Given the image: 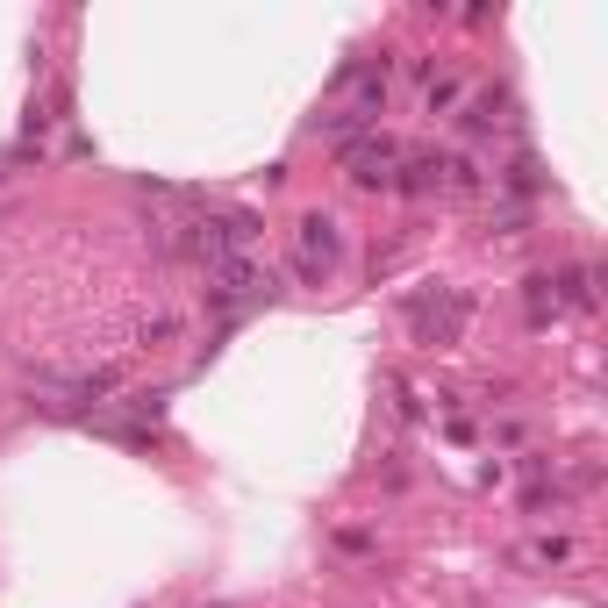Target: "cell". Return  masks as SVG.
Returning <instances> with one entry per match:
<instances>
[{
    "mask_svg": "<svg viewBox=\"0 0 608 608\" xmlns=\"http://www.w3.org/2000/svg\"><path fill=\"white\" fill-rule=\"evenodd\" d=\"M272 294V272L258 265V251H230V258H216V265H208V301H216V308H251V301H265Z\"/></svg>",
    "mask_w": 608,
    "mask_h": 608,
    "instance_id": "6da1fadb",
    "label": "cell"
},
{
    "mask_svg": "<svg viewBox=\"0 0 608 608\" xmlns=\"http://www.w3.org/2000/svg\"><path fill=\"white\" fill-rule=\"evenodd\" d=\"M344 172L358 179V187H394V172H401V144L379 129H365L358 144H344Z\"/></svg>",
    "mask_w": 608,
    "mask_h": 608,
    "instance_id": "7a4b0ae2",
    "label": "cell"
},
{
    "mask_svg": "<svg viewBox=\"0 0 608 608\" xmlns=\"http://www.w3.org/2000/svg\"><path fill=\"white\" fill-rule=\"evenodd\" d=\"M337 251H344V237H337L329 216H308L294 230V272L301 280H329V272H337Z\"/></svg>",
    "mask_w": 608,
    "mask_h": 608,
    "instance_id": "3957f363",
    "label": "cell"
},
{
    "mask_svg": "<svg viewBox=\"0 0 608 608\" xmlns=\"http://www.w3.org/2000/svg\"><path fill=\"white\" fill-rule=\"evenodd\" d=\"M408 329H416L422 344H459L465 301L459 294H416V301H408Z\"/></svg>",
    "mask_w": 608,
    "mask_h": 608,
    "instance_id": "277c9868",
    "label": "cell"
},
{
    "mask_svg": "<svg viewBox=\"0 0 608 608\" xmlns=\"http://www.w3.org/2000/svg\"><path fill=\"white\" fill-rule=\"evenodd\" d=\"M394 187H408V193H437V187H444V158H437V150L408 158L401 172H394Z\"/></svg>",
    "mask_w": 608,
    "mask_h": 608,
    "instance_id": "5b68a950",
    "label": "cell"
},
{
    "mask_svg": "<svg viewBox=\"0 0 608 608\" xmlns=\"http://www.w3.org/2000/svg\"><path fill=\"white\" fill-rule=\"evenodd\" d=\"M509 122V94H480L473 108H465V136H486V129H501Z\"/></svg>",
    "mask_w": 608,
    "mask_h": 608,
    "instance_id": "8992f818",
    "label": "cell"
},
{
    "mask_svg": "<svg viewBox=\"0 0 608 608\" xmlns=\"http://www.w3.org/2000/svg\"><path fill=\"white\" fill-rule=\"evenodd\" d=\"M558 286H566L558 301H573V308H595V272H587V265H573V272H566Z\"/></svg>",
    "mask_w": 608,
    "mask_h": 608,
    "instance_id": "52a82bcc",
    "label": "cell"
},
{
    "mask_svg": "<svg viewBox=\"0 0 608 608\" xmlns=\"http://www.w3.org/2000/svg\"><path fill=\"white\" fill-rule=\"evenodd\" d=\"M523 286H530V315H537V323H544V315H558V294H552L544 272H537V280H523Z\"/></svg>",
    "mask_w": 608,
    "mask_h": 608,
    "instance_id": "ba28073f",
    "label": "cell"
},
{
    "mask_svg": "<svg viewBox=\"0 0 608 608\" xmlns=\"http://www.w3.org/2000/svg\"><path fill=\"white\" fill-rule=\"evenodd\" d=\"M451 101H459V80H430V115L451 108Z\"/></svg>",
    "mask_w": 608,
    "mask_h": 608,
    "instance_id": "9c48e42d",
    "label": "cell"
}]
</instances>
